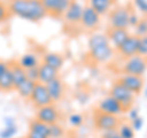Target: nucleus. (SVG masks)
Listing matches in <instances>:
<instances>
[{
  "instance_id": "obj_1",
  "label": "nucleus",
  "mask_w": 147,
  "mask_h": 138,
  "mask_svg": "<svg viewBox=\"0 0 147 138\" xmlns=\"http://www.w3.org/2000/svg\"><path fill=\"white\" fill-rule=\"evenodd\" d=\"M87 49L90 59L99 65L112 62L117 52L110 44L107 33L103 32H92L87 40Z\"/></svg>"
},
{
  "instance_id": "obj_2",
  "label": "nucleus",
  "mask_w": 147,
  "mask_h": 138,
  "mask_svg": "<svg viewBox=\"0 0 147 138\" xmlns=\"http://www.w3.org/2000/svg\"><path fill=\"white\" fill-rule=\"evenodd\" d=\"M7 7L11 15L28 22H39L48 16L40 0H9Z\"/></svg>"
},
{
  "instance_id": "obj_3",
  "label": "nucleus",
  "mask_w": 147,
  "mask_h": 138,
  "mask_svg": "<svg viewBox=\"0 0 147 138\" xmlns=\"http://www.w3.org/2000/svg\"><path fill=\"white\" fill-rule=\"evenodd\" d=\"M132 9L129 5L115 6L108 13V26L109 28H123L129 29V17Z\"/></svg>"
},
{
  "instance_id": "obj_4",
  "label": "nucleus",
  "mask_w": 147,
  "mask_h": 138,
  "mask_svg": "<svg viewBox=\"0 0 147 138\" xmlns=\"http://www.w3.org/2000/svg\"><path fill=\"white\" fill-rule=\"evenodd\" d=\"M109 95H112L114 99H117L119 103H120L124 109L127 110L134 107L135 104V99H136V95L132 93L131 90H129L126 87H124L120 82L115 81L114 83L110 87V90H109Z\"/></svg>"
},
{
  "instance_id": "obj_5",
  "label": "nucleus",
  "mask_w": 147,
  "mask_h": 138,
  "mask_svg": "<svg viewBox=\"0 0 147 138\" xmlns=\"http://www.w3.org/2000/svg\"><path fill=\"white\" fill-rule=\"evenodd\" d=\"M147 72V58H144L141 55H134V56L125 59L123 66H121V73L126 75H134L144 77Z\"/></svg>"
},
{
  "instance_id": "obj_6",
  "label": "nucleus",
  "mask_w": 147,
  "mask_h": 138,
  "mask_svg": "<svg viewBox=\"0 0 147 138\" xmlns=\"http://www.w3.org/2000/svg\"><path fill=\"white\" fill-rule=\"evenodd\" d=\"M86 5H84L80 0H72V3L70 4V6L67 7V10L65 11L63 16L64 23L66 27H74L80 26V21L82 17V12Z\"/></svg>"
},
{
  "instance_id": "obj_7",
  "label": "nucleus",
  "mask_w": 147,
  "mask_h": 138,
  "mask_svg": "<svg viewBox=\"0 0 147 138\" xmlns=\"http://www.w3.org/2000/svg\"><path fill=\"white\" fill-rule=\"evenodd\" d=\"M96 111L113 115V116H121L124 113H126V110L124 109V107L118 102L117 99H114L112 95H107L102 98L97 104V110Z\"/></svg>"
},
{
  "instance_id": "obj_8",
  "label": "nucleus",
  "mask_w": 147,
  "mask_h": 138,
  "mask_svg": "<svg viewBox=\"0 0 147 138\" xmlns=\"http://www.w3.org/2000/svg\"><path fill=\"white\" fill-rule=\"evenodd\" d=\"M102 23V16L98 12H96L93 9L86 5L82 12V17L80 21V27L82 29L94 32L98 29V27Z\"/></svg>"
},
{
  "instance_id": "obj_9",
  "label": "nucleus",
  "mask_w": 147,
  "mask_h": 138,
  "mask_svg": "<svg viewBox=\"0 0 147 138\" xmlns=\"http://www.w3.org/2000/svg\"><path fill=\"white\" fill-rule=\"evenodd\" d=\"M120 122L121 121L118 116L103 114V113H99V111H96L94 116H93L94 127L97 128L99 132H104V131L113 130V128H118V126L120 125Z\"/></svg>"
},
{
  "instance_id": "obj_10",
  "label": "nucleus",
  "mask_w": 147,
  "mask_h": 138,
  "mask_svg": "<svg viewBox=\"0 0 147 138\" xmlns=\"http://www.w3.org/2000/svg\"><path fill=\"white\" fill-rule=\"evenodd\" d=\"M30 100H31L32 105L36 107L37 109L42 108V107H47V105H50V104H54L49 95L47 86L43 83H39V82L36 83L34 90H33V93H32Z\"/></svg>"
},
{
  "instance_id": "obj_11",
  "label": "nucleus",
  "mask_w": 147,
  "mask_h": 138,
  "mask_svg": "<svg viewBox=\"0 0 147 138\" xmlns=\"http://www.w3.org/2000/svg\"><path fill=\"white\" fill-rule=\"evenodd\" d=\"M36 119L50 126L59 122V120H60V113H59L58 108L54 104H50V105H47V107H42L37 109Z\"/></svg>"
},
{
  "instance_id": "obj_12",
  "label": "nucleus",
  "mask_w": 147,
  "mask_h": 138,
  "mask_svg": "<svg viewBox=\"0 0 147 138\" xmlns=\"http://www.w3.org/2000/svg\"><path fill=\"white\" fill-rule=\"evenodd\" d=\"M48 15L53 17H63L72 0H40Z\"/></svg>"
},
{
  "instance_id": "obj_13",
  "label": "nucleus",
  "mask_w": 147,
  "mask_h": 138,
  "mask_svg": "<svg viewBox=\"0 0 147 138\" xmlns=\"http://www.w3.org/2000/svg\"><path fill=\"white\" fill-rule=\"evenodd\" d=\"M118 82L126 87L129 90H131L135 95H139L142 93V89L145 87V81L144 77L140 76H134V75H126V73H121L120 76L118 77Z\"/></svg>"
},
{
  "instance_id": "obj_14",
  "label": "nucleus",
  "mask_w": 147,
  "mask_h": 138,
  "mask_svg": "<svg viewBox=\"0 0 147 138\" xmlns=\"http://www.w3.org/2000/svg\"><path fill=\"white\" fill-rule=\"evenodd\" d=\"M137 50H139V37H136L135 34H130L117 52L124 59H129L134 55H137Z\"/></svg>"
},
{
  "instance_id": "obj_15",
  "label": "nucleus",
  "mask_w": 147,
  "mask_h": 138,
  "mask_svg": "<svg viewBox=\"0 0 147 138\" xmlns=\"http://www.w3.org/2000/svg\"><path fill=\"white\" fill-rule=\"evenodd\" d=\"M47 86V89L49 92V95L52 98L53 103H58L63 99L64 94H65V84L60 77H57L54 78L53 81H50L49 83L45 84Z\"/></svg>"
},
{
  "instance_id": "obj_16",
  "label": "nucleus",
  "mask_w": 147,
  "mask_h": 138,
  "mask_svg": "<svg viewBox=\"0 0 147 138\" xmlns=\"http://www.w3.org/2000/svg\"><path fill=\"white\" fill-rule=\"evenodd\" d=\"M131 33L127 29H123V28H108V32H107L109 42L115 50H118L121 47L123 43L127 39V37Z\"/></svg>"
},
{
  "instance_id": "obj_17",
  "label": "nucleus",
  "mask_w": 147,
  "mask_h": 138,
  "mask_svg": "<svg viewBox=\"0 0 147 138\" xmlns=\"http://www.w3.org/2000/svg\"><path fill=\"white\" fill-rule=\"evenodd\" d=\"M115 1L117 0H87V5L100 16H105L114 9Z\"/></svg>"
},
{
  "instance_id": "obj_18",
  "label": "nucleus",
  "mask_w": 147,
  "mask_h": 138,
  "mask_svg": "<svg viewBox=\"0 0 147 138\" xmlns=\"http://www.w3.org/2000/svg\"><path fill=\"white\" fill-rule=\"evenodd\" d=\"M42 62L48 65L50 67L55 68V70L60 71L61 67L64 66V62H65V59L61 54L55 53V52H47L42 55Z\"/></svg>"
},
{
  "instance_id": "obj_19",
  "label": "nucleus",
  "mask_w": 147,
  "mask_h": 138,
  "mask_svg": "<svg viewBox=\"0 0 147 138\" xmlns=\"http://www.w3.org/2000/svg\"><path fill=\"white\" fill-rule=\"evenodd\" d=\"M17 64L20 65L22 68L28 70L32 67H38L42 64V58H39L36 53H26L24 55H21V58L18 59Z\"/></svg>"
},
{
  "instance_id": "obj_20",
  "label": "nucleus",
  "mask_w": 147,
  "mask_h": 138,
  "mask_svg": "<svg viewBox=\"0 0 147 138\" xmlns=\"http://www.w3.org/2000/svg\"><path fill=\"white\" fill-rule=\"evenodd\" d=\"M38 68H39V77H38L39 83L47 84L50 81H53L54 78L59 77V71L58 70H55V68L45 65V64H43V62L40 64Z\"/></svg>"
},
{
  "instance_id": "obj_21",
  "label": "nucleus",
  "mask_w": 147,
  "mask_h": 138,
  "mask_svg": "<svg viewBox=\"0 0 147 138\" xmlns=\"http://www.w3.org/2000/svg\"><path fill=\"white\" fill-rule=\"evenodd\" d=\"M10 70H11V75H12L13 86H15V88H17L18 86L22 84L27 80L26 70H25V68H22L17 62L10 64Z\"/></svg>"
},
{
  "instance_id": "obj_22",
  "label": "nucleus",
  "mask_w": 147,
  "mask_h": 138,
  "mask_svg": "<svg viewBox=\"0 0 147 138\" xmlns=\"http://www.w3.org/2000/svg\"><path fill=\"white\" fill-rule=\"evenodd\" d=\"M34 87H36V82L26 80L22 84H20L17 88H15V90L22 99H30L34 90Z\"/></svg>"
},
{
  "instance_id": "obj_23",
  "label": "nucleus",
  "mask_w": 147,
  "mask_h": 138,
  "mask_svg": "<svg viewBox=\"0 0 147 138\" xmlns=\"http://www.w3.org/2000/svg\"><path fill=\"white\" fill-rule=\"evenodd\" d=\"M28 131L38 133V135H42L44 137L49 138V125H47V123H44V122L39 121V120H37V119H33V120L30 122Z\"/></svg>"
},
{
  "instance_id": "obj_24",
  "label": "nucleus",
  "mask_w": 147,
  "mask_h": 138,
  "mask_svg": "<svg viewBox=\"0 0 147 138\" xmlns=\"http://www.w3.org/2000/svg\"><path fill=\"white\" fill-rule=\"evenodd\" d=\"M0 88H1V92H11V90L15 89L10 66H9L7 70L0 76Z\"/></svg>"
},
{
  "instance_id": "obj_25",
  "label": "nucleus",
  "mask_w": 147,
  "mask_h": 138,
  "mask_svg": "<svg viewBox=\"0 0 147 138\" xmlns=\"http://www.w3.org/2000/svg\"><path fill=\"white\" fill-rule=\"evenodd\" d=\"M118 131L120 133L121 138H135L136 132L129 122H120V125L118 126Z\"/></svg>"
},
{
  "instance_id": "obj_26",
  "label": "nucleus",
  "mask_w": 147,
  "mask_h": 138,
  "mask_svg": "<svg viewBox=\"0 0 147 138\" xmlns=\"http://www.w3.org/2000/svg\"><path fill=\"white\" fill-rule=\"evenodd\" d=\"M136 37H144L147 36V17H141V20L139 21V23L136 25V27L134 28V33Z\"/></svg>"
},
{
  "instance_id": "obj_27",
  "label": "nucleus",
  "mask_w": 147,
  "mask_h": 138,
  "mask_svg": "<svg viewBox=\"0 0 147 138\" xmlns=\"http://www.w3.org/2000/svg\"><path fill=\"white\" fill-rule=\"evenodd\" d=\"M67 121H69V125H70L71 127H81L82 126V123H84L85 121V117H84V115H81L79 113H72L69 115V117H67Z\"/></svg>"
},
{
  "instance_id": "obj_28",
  "label": "nucleus",
  "mask_w": 147,
  "mask_h": 138,
  "mask_svg": "<svg viewBox=\"0 0 147 138\" xmlns=\"http://www.w3.org/2000/svg\"><path fill=\"white\" fill-rule=\"evenodd\" d=\"M64 135H65V131L63 126L59 125V122L49 126V138H63Z\"/></svg>"
},
{
  "instance_id": "obj_29",
  "label": "nucleus",
  "mask_w": 147,
  "mask_h": 138,
  "mask_svg": "<svg viewBox=\"0 0 147 138\" xmlns=\"http://www.w3.org/2000/svg\"><path fill=\"white\" fill-rule=\"evenodd\" d=\"M18 132L17 125L13 126H4V128L0 131V138H13Z\"/></svg>"
},
{
  "instance_id": "obj_30",
  "label": "nucleus",
  "mask_w": 147,
  "mask_h": 138,
  "mask_svg": "<svg viewBox=\"0 0 147 138\" xmlns=\"http://www.w3.org/2000/svg\"><path fill=\"white\" fill-rule=\"evenodd\" d=\"M132 5L141 16L147 17V0H132Z\"/></svg>"
},
{
  "instance_id": "obj_31",
  "label": "nucleus",
  "mask_w": 147,
  "mask_h": 138,
  "mask_svg": "<svg viewBox=\"0 0 147 138\" xmlns=\"http://www.w3.org/2000/svg\"><path fill=\"white\" fill-rule=\"evenodd\" d=\"M137 54L144 58H147V36L139 38V50H137Z\"/></svg>"
},
{
  "instance_id": "obj_32",
  "label": "nucleus",
  "mask_w": 147,
  "mask_h": 138,
  "mask_svg": "<svg viewBox=\"0 0 147 138\" xmlns=\"http://www.w3.org/2000/svg\"><path fill=\"white\" fill-rule=\"evenodd\" d=\"M11 13L9 11V7L6 4H4L3 1H0V25H3L4 22H6Z\"/></svg>"
},
{
  "instance_id": "obj_33",
  "label": "nucleus",
  "mask_w": 147,
  "mask_h": 138,
  "mask_svg": "<svg viewBox=\"0 0 147 138\" xmlns=\"http://www.w3.org/2000/svg\"><path fill=\"white\" fill-rule=\"evenodd\" d=\"M129 123H130L131 127L135 130V132H139L145 125V119H144V116H141L140 115V116H137L136 119H134V120L129 121Z\"/></svg>"
},
{
  "instance_id": "obj_34",
  "label": "nucleus",
  "mask_w": 147,
  "mask_h": 138,
  "mask_svg": "<svg viewBox=\"0 0 147 138\" xmlns=\"http://www.w3.org/2000/svg\"><path fill=\"white\" fill-rule=\"evenodd\" d=\"M39 67V66H38ZM38 67H32L26 70V76H27V80L30 81H33V82H38V77H39V68Z\"/></svg>"
},
{
  "instance_id": "obj_35",
  "label": "nucleus",
  "mask_w": 147,
  "mask_h": 138,
  "mask_svg": "<svg viewBox=\"0 0 147 138\" xmlns=\"http://www.w3.org/2000/svg\"><path fill=\"white\" fill-rule=\"evenodd\" d=\"M141 17H142V16H141L137 11L131 10V12H130V17H129V28H130V27L135 28L136 25L139 23V21L141 20Z\"/></svg>"
},
{
  "instance_id": "obj_36",
  "label": "nucleus",
  "mask_w": 147,
  "mask_h": 138,
  "mask_svg": "<svg viewBox=\"0 0 147 138\" xmlns=\"http://www.w3.org/2000/svg\"><path fill=\"white\" fill-rule=\"evenodd\" d=\"M99 138H121V136L119 133L118 128H113V130H109V131L100 132Z\"/></svg>"
},
{
  "instance_id": "obj_37",
  "label": "nucleus",
  "mask_w": 147,
  "mask_h": 138,
  "mask_svg": "<svg viewBox=\"0 0 147 138\" xmlns=\"http://www.w3.org/2000/svg\"><path fill=\"white\" fill-rule=\"evenodd\" d=\"M137 116H140V111H139V109L135 108V107H132L127 110V119H129V121H131V120H134V119H136Z\"/></svg>"
},
{
  "instance_id": "obj_38",
  "label": "nucleus",
  "mask_w": 147,
  "mask_h": 138,
  "mask_svg": "<svg viewBox=\"0 0 147 138\" xmlns=\"http://www.w3.org/2000/svg\"><path fill=\"white\" fill-rule=\"evenodd\" d=\"M77 102H79L80 104H86L87 102H88V99H90V95L86 93L85 90H81L79 94H77Z\"/></svg>"
},
{
  "instance_id": "obj_39",
  "label": "nucleus",
  "mask_w": 147,
  "mask_h": 138,
  "mask_svg": "<svg viewBox=\"0 0 147 138\" xmlns=\"http://www.w3.org/2000/svg\"><path fill=\"white\" fill-rule=\"evenodd\" d=\"M4 126H13V125H17L16 123V119L12 117V116H5L4 117Z\"/></svg>"
},
{
  "instance_id": "obj_40",
  "label": "nucleus",
  "mask_w": 147,
  "mask_h": 138,
  "mask_svg": "<svg viewBox=\"0 0 147 138\" xmlns=\"http://www.w3.org/2000/svg\"><path fill=\"white\" fill-rule=\"evenodd\" d=\"M26 137L27 138H48V137H44L42 135H38V133H34V132H31V131H28Z\"/></svg>"
},
{
  "instance_id": "obj_41",
  "label": "nucleus",
  "mask_w": 147,
  "mask_h": 138,
  "mask_svg": "<svg viewBox=\"0 0 147 138\" xmlns=\"http://www.w3.org/2000/svg\"><path fill=\"white\" fill-rule=\"evenodd\" d=\"M144 94H145V96L147 98V84L144 87Z\"/></svg>"
},
{
  "instance_id": "obj_42",
  "label": "nucleus",
  "mask_w": 147,
  "mask_h": 138,
  "mask_svg": "<svg viewBox=\"0 0 147 138\" xmlns=\"http://www.w3.org/2000/svg\"><path fill=\"white\" fill-rule=\"evenodd\" d=\"M0 92H1V88H0Z\"/></svg>"
},
{
  "instance_id": "obj_43",
  "label": "nucleus",
  "mask_w": 147,
  "mask_h": 138,
  "mask_svg": "<svg viewBox=\"0 0 147 138\" xmlns=\"http://www.w3.org/2000/svg\"><path fill=\"white\" fill-rule=\"evenodd\" d=\"M26 138H27V137H26Z\"/></svg>"
}]
</instances>
